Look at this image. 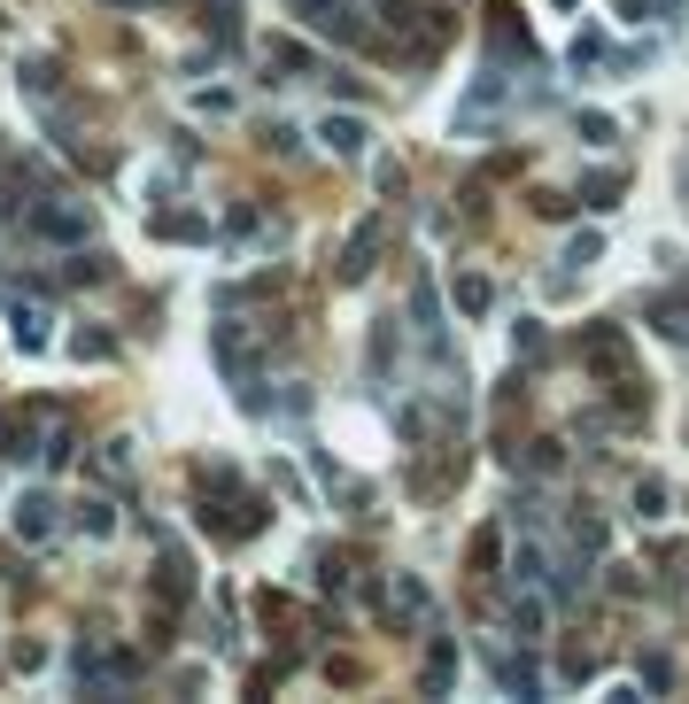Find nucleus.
Listing matches in <instances>:
<instances>
[{
	"label": "nucleus",
	"mask_w": 689,
	"mask_h": 704,
	"mask_svg": "<svg viewBox=\"0 0 689 704\" xmlns=\"http://www.w3.org/2000/svg\"><path fill=\"white\" fill-rule=\"evenodd\" d=\"M287 9H295V16H318V9H325V0H287Z\"/></svg>",
	"instance_id": "nucleus-10"
},
{
	"label": "nucleus",
	"mask_w": 689,
	"mask_h": 704,
	"mask_svg": "<svg viewBox=\"0 0 689 704\" xmlns=\"http://www.w3.org/2000/svg\"><path fill=\"white\" fill-rule=\"evenodd\" d=\"M0 310H9V333H16V348H47V302H32V295H16L9 287V302H0Z\"/></svg>",
	"instance_id": "nucleus-2"
},
{
	"label": "nucleus",
	"mask_w": 689,
	"mask_h": 704,
	"mask_svg": "<svg viewBox=\"0 0 689 704\" xmlns=\"http://www.w3.org/2000/svg\"><path fill=\"white\" fill-rule=\"evenodd\" d=\"M581 140L589 147H613V117H581Z\"/></svg>",
	"instance_id": "nucleus-9"
},
{
	"label": "nucleus",
	"mask_w": 689,
	"mask_h": 704,
	"mask_svg": "<svg viewBox=\"0 0 689 704\" xmlns=\"http://www.w3.org/2000/svg\"><path fill=\"white\" fill-rule=\"evenodd\" d=\"M613 194H620V170H596V179L581 187V202H589V210H613Z\"/></svg>",
	"instance_id": "nucleus-6"
},
{
	"label": "nucleus",
	"mask_w": 689,
	"mask_h": 704,
	"mask_svg": "<svg viewBox=\"0 0 689 704\" xmlns=\"http://www.w3.org/2000/svg\"><path fill=\"white\" fill-rule=\"evenodd\" d=\"M318 140H325L333 155H365V124H357V117H325Z\"/></svg>",
	"instance_id": "nucleus-4"
},
{
	"label": "nucleus",
	"mask_w": 689,
	"mask_h": 704,
	"mask_svg": "<svg viewBox=\"0 0 689 704\" xmlns=\"http://www.w3.org/2000/svg\"><path fill=\"white\" fill-rule=\"evenodd\" d=\"M458 302L480 318V310H488V279H458Z\"/></svg>",
	"instance_id": "nucleus-8"
},
{
	"label": "nucleus",
	"mask_w": 689,
	"mask_h": 704,
	"mask_svg": "<svg viewBox=\"0 0 689 704\" xmlns=\"http://www.w3.org/2000/svg\"><path fill=\"white\" fill-rule=\"evenodd\" d=\"M488 666H496V681H503V689H520V696H535V689H543V681H535V666H527V658H511V651H488Z\"/></svg>",
	"instance_id": "nucleus-5"
},
{
	"label": "nucleus",
	"mask_w": 689,
	"mask_h": 704,
	"mask_svg": "<svg viewBox=\"0 0 689 704\" xmlns=\"http://www.w3.org/2000/svg\"><path fill=\"white\" fill-rule=\"evenodd\" d=\"M372 248H380V232H357V240H349V263H341V272L365 279V272H372Z\"/></svg>",
	"instance_id": "nucleus-7"
},
{
	"label": "nucleus",
	"mask_w": 689,
	"mask_h": 704,
	"mask_svg": "<svg viewBox=\"0 0 689 704\" xmlns=\"http://www.w3.org/2000/svg\"><path fill=\"white\" fill-rule=\"evenodd\" d=\"M55 526H62V511H55V496H47V488L16 496V535H24V542H55Z\"/></svg>",
	"instance_id": "nucleus-3"
},
{
	"label": "nucleus",
	"mask_w": 689,
	"mask_h": 704,
	"mask_svg": "<svg viewBox=\"0 0 689 704\" xmlns=\"http://www.w3.org/2000/svg\"><path fill=\"white\" fill-rule=\"evenodd\" d=\"M117 9H147V0H117Z\"/></svg>",
	"instance_id": "nucleus-11"
},
{
	"label": "nucleus",
	"mask_w": 689,
	"mask_h": 704,
	"mask_svg": "<svg viewBox=\"0 0 689 704\" xmlns=\"http://www.w3.org/2000/svg\"><path fill=\"white\" fill-rule=\"evenodd\" d=\"M24 225H32L39 240H55V248H62V240H70V248L94 240V217H85L78 202H32V217H24Z\"/></svg>",
	"instance_id": "nucleus-1"
}]
</instances>
